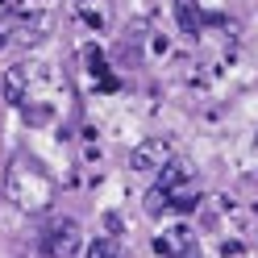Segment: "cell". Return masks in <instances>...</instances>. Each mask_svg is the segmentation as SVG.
Returning <instances> with one entry per match:
<instances>
[{"mask_svg": "<svg viewBox=\"0 0 258 258\" xmlns=\"http://www.w3.org/2000/svg\"><path fill=\"white\" fill-rule=\"evenodd\" d=\"M5 196L21 208V213H46L54 208V179L46 167L29 154H13L5 167Z\"/></svg>", "mask_w": 258, "mask_h": 258, "instance_id": "obj_1", "label": "cell"}, {"mask_svg": "<svg viewBox=\"0 0 258 258\" xmlns=\"http://www.w3.org/2000/svg\"><path fill=\"white\" fill-rule=\"evenodd\" d=\"M204 200V187L200 179L179 163H167L158 171V183L146 191V213L150 217H163V213H196Z\"/></svg>", "mask_w": 258, "mask_h": 258, "instance_id": "obj_2", "label": "cell"}, {"mask_svg": "<svg viewBox=\"0 0 258 258\" xmlns=\"http://www.w3.org/2000/svg\"><path fill=\"white\" fill-rule=\"evenodd\" d=\"M0 88H5V100L17 104V108H25V104H42L34 92L46 88V67H42V62H17V67L5 71Z\"/></svg>", "mask_w": 258, "mask_h": 258, "instance_id": "obj_3", "label": "cell"}, {"mask_svg": "<svg viewBox=\"0 0 258 258\" xmlns=\"http://www.w3.org/2000/svg\"><path fill=\"white\" fill-rule=\"evenodd\" d=\"M79 246H84V233H79V225L71 217L46 225V233H42V254L46 258H75Z\"/></svg>", "mask_w": 258, "mask_h": 258, "instance_id": "obj_4", "label": "cell"}, {"mask_svg": "<svg viewBox=\"0 0 258 258\" xmlns=\"http://www.w3.org/2000/svg\"><path fill=\"white\" fill-rule=\"evenodd\" d=\"M154 250L163 258H200V241L187 225H175V229H163L154 237Z\"/></svg>", "mask_w": 258, "mask_h": 258, "instance_id": "obj_5", "label": "cell"}, {"mask_svg": "<svg viewBox=\"0 0 258 258\" xmlns=\"http://www.w3.org/2000/svg\"><path fill=\"white\" fill-rule=\"evenodd\" d=\"M167 163H171V142H163V138L142 142V146H134V154H129V167L138 175H158Z\"/></svg>", "mask_w": 258, "mask_h": 258, "instance_id": "obj_6", "label": "cell"}, {"mask_svg": "<svg viewBox=\"0 0 258 258\" xmlns=\"http://www.w3.org/2000/svg\"><path fill=\"white\" fill-rule=\"evenodd\" d=\"M175 21H179V29H183V34H191V38H196L200 34V29H204V9L196 5V0H175Z\"/></svg>", "mask_w": 258, "mask_h": 258, "instance_id": "obj_7", "label": "cell"}, {"mask_svg": "<svg viewBox=\"0 0 258 258\" xmlns=\"http://www.w3.org/2000/svg\"><path fill=\"white\" fill-rule=\"evenodd\" d=\"M88 71L100 79V88H117V79H112V71H108V62H104V50H88Z\"/></svg>", "mask_w": 258, "mask_h": 258, "instance_id": "obj_8", "label": "cell"}, {"mask_svg": "<svg viewBox=\"0 0 258 258\" xmlns=\"http://www.w3.org/2000/svg\"><path fill=\"white\" fill-rule=\"evenodd\" d=\"M88 258H125V246H121V241H112V237H100V241H92V246H88Z\"/></svg>", "mask_w": 258, "mask_h": 258, "instance_id": "obj_9", "label": "cell"}]
</instances>
